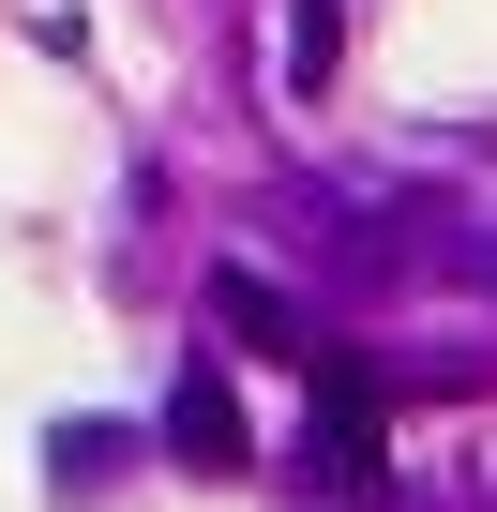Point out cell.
<instances>
[{
    "instance_id": "obj_4",
    "label": "cell",
    "mask_w": 497,
    "mask_h": 512,
    "mask_svg": "<svg viewBox=\"0 0 497 512\" xmlns=\"http://www.w3.org/2000/svg\"><path fill=\"white\" fill-rule=\"evenodd\" d=\"M332 61H347V0H287V91L302 106L332 91Z\"/></svg>"
},
{
    "instance_id": "obj_1",
    "label": "cell",
    "mask_w": 497,
    "mask_h": 512,
    "mask_svg": "<svg viewBox=\"0 0 497 512\" xmlns=\"http://www.w3.org/2000/svg\"><path fill=\"white\" fill-rule=\"evenodd\" d=\"M302 377H317V437H302V482H317V497H347V482L377 467V437H392V392H377V362H362V347H317Z\"/></svg>"
},
{
    "instance_id": "obj_3",
    "label": "cell",
    "mask_w": 497,
    "mask_h": 512,
    "mask_svg": "<svg viewBox=\"0 0 497 512\" xmlns=\"http://www.w3.org/2000/svg\"><path fill=\"white\" fill-rule=\"evenodd\" d=\"M211 332H226V347H272V362H317V317L257 272V256H226V272H211Z\"/></svg>"
},
{
    "instance_id": "obj_2",
    "label": "cell",
    "mask_w": 497,
    "mask_h": 512,
    "mask_svg": "<svg viewBox=\"0 0 497 512\" xmlns=\"http://www.w3.org/2000/svg\"><path fill=\"white\" fill-rule=\"evenodd\" d=\"M166 452H181L196 482H241V467H257V422H241V392H226L211 362L166 377Z\"/></svg>"
},
{
    "instance_id": "obj_5",
    "label": "cell",
    "mask_w": 497,
    "mask_h": 512,
    "mask_svg": "<svg viewBox=\"0 0 497 512\" xmlns=\"http://www.w3.org/2000/svg\"><path fill=\"white\" fill-rule=\"evenodd\" d=\"M482 272H497V256H482Z\"/></svg>"
}]
</instances>
